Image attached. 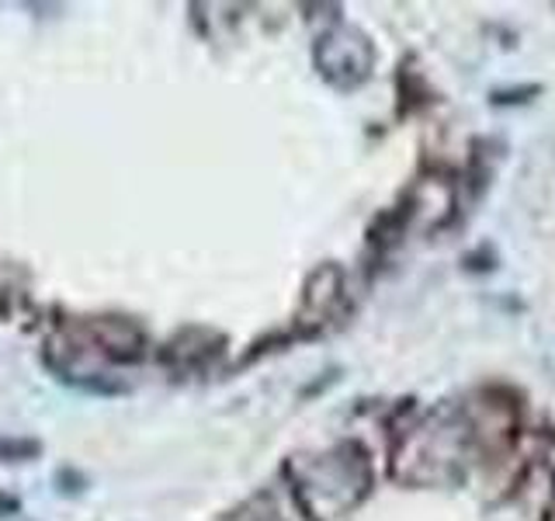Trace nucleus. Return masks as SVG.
<instances>
[{
    "label": "nucleus",
    "mask_w": 555,
    "mask_h": 521,
    "mask_svg": "<svg viewBox=\"0 0 555 521\" xmlns=\"http://www.w3.org/2000/svg\"><path fill=\"white\" fill-rule=\"evenodd\" d=\"M42 445L39 442H0V459H28V456H39Z\"/></svg>",
    "instance_id": "f257e3e1"
},
{
    "label": "nucleus",
    "mask_w": 555,
    "mask_h": 521,
    "mask_svg": "<svg viewBox=\"0 0 555 521\" xmlns=\"http://www.w3.org/2000/svg\"><path fill=\"white\" fill-rule=\"evenodd\" d=\"M0 511H4V514H14V511H17V500H14V497H4V494H0Z\"/></svg>",
    "instance_id": "f03ea898"
}]
</instances>
